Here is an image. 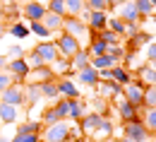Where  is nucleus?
<instances>
[{"label":"nucleus","instance_id":"obj_1","mask_svg":"<svg viewBox=\"0 0 156 142\" xmlns=\"http://www.w3.org/2000/svg\"><path fill=\"white\" fill-rule=\"evenodd\" d=\"M39 140L41 142H67L70 140V123L58 121V123H53V125H43Z\"/></svg>","mask_w":156,"mask_h":142},{"label":"nucleus","instance_id":"obj_2","mask_svg":"<svg viewBox=\"0 0 156 142\" xmlns=\"http://www.w3.org/2000/svg\"><path fill=\"white\" fill-rule=\"evenodd\" d=\"M62 31L70 34L72 39H77L79 46H82V41H89V27L77 17H65L62 20Z\"/></svg>","mask_w":156,"mask_h":142},{"label":"nucleus","instance_id":"obj_3","mask_svg":"<svg viewBox=\"0 0 156 142\" xmlns=\"http://www.w3.org/2000/svg\"><path fill=\"white\" fill-rule=\"evenodd\" d=\"M122 137H127L132 142H149L151 133L144 128L142 121H132V123H122Z\"/></svg>","mask_w":156,"mask_h":142},{"label":"nucleus","instance_id":"obj_4","mask_svg":"<svg viewBox=\"0 0 156 142\" xmlns=\"http://www.w3.org/2000/svg\"><path fill=\"white\" fill-rule=\"evenodd\" d=\"M111 101H115V104H118V113H120V118H122V123L142 121V118H139V108H137L135 104L125 101V96H122V94H118V96H113Z\"/></svg>","mask_w":156,"mask_h":142},{"label":"nucleus","instance_id":"obj_5","mask_svg":"<svg viewBox=\"0 0 156 142\" xmlns=\"http://www.w3.org/2000/svg\"><path fill=\"white\" fill-rule=\"evenodd\" d=\"M144 84L139 80H132V82H127L125 87H122V96H125V101H130V104H135L137 108H142V99H144Z\"/></svg>","mask_w":156,"mask_h":142},{"label":"nucleus","instance_id":"obj_6","mask_svg":"<svg viewBox=\"0 0 156 142\" xmlns=\"http://www.w3.org/2000/svg\"><path fill=\"white\" fill-rule=\"evenodd\" d=\"M24 121V108L22 106H10V104H0V123L2 125H17Z\"/></svg>","mask_w":156,"mask_h":142},{"label":"nucleus","instance_id":"obj_7","mask_svg":"<svg viewBox=\"0 0 156 142\" xmlns=\"http://www.w3.org/2000/svg\"><path fill=\"white\" fill-rule=\"evenodd\" d=\"M55 48H58L60 58H67V60H70L79 48H82V46L77 43V39H72L70 34H65V31H62V34L58 36V41H55Z\"/></svg>","mask_w":156,"mask_h":142},{"label":"nucleus","instance_id":"obj_8","mask_svg":"<svg viewBox=\"0 0 156 142\" xmlns=\"http://www.w3.org/2000/svg\"><path fill=\"white\" fill-rule=\"evenodd\" d=\"M34 53L43 60V65H53V63L60 58L58 48H55V41H41L39 46L34 48Z\"/></svg>","mask_w":156,"mask_h":142},{"label":"nucleus","instance_id":"obj_9","mask_svg":"<svg viewBox=\"0 0 156 142\" xmlns=\"http://www.w3.org/2000/svg\"><path fill=\"white\" fill-rule=\"evenodd\" d=\"M0 104H10V106H24V87L12 84L7 89L0 92Z\"/></svg>","mask_w":156,"mask_h":142},{"label":"nucleus","instance_id":"obj_10","mask_svg":"<svg viewBox=\"0 0 156 142\" xmlns=\"http://www.w3.org/2000/svg\"><path fill=\"white\" fill-rule=\"evenodd\" d=\"M51 80H55L51 65H41V67H36V70H29V75L24 77L27 84H43V82H51Z\"/></svg>","mask_w":156,"mask_h":142},{"label":"nucleus","instance_id":"obj_11","mask_svg":"<svg viewBox=\"0 0 156 142\" xmlns=\"http://www.w3.org/2000/svg\"><path fill=\"white\" fill-rule=\"evenodd\" d=\"M118 10V20L120 22H125V24H139V15H137V10H135V2L132 0H127V2H122V5H118L115 7Z\"/></svg>","mask_w":156,"mask_h":142},{"label":"nucleus","instance_id":"obj_12","mask_svg":"<svg viewBox=\"0 0 156 142\" xmlns=\"http://www.w3.org/2000/svg\"><path fill=\"white\" fill-rule=\"evenodd\" d=\"M5 70L15 77V82H17V84H22V82H24V77L29 75V65H27V60H24V58H20V60H7Z\"/></svg>","mask_w":156,"mask_h":142},{"label":"nucleus","instance_id":"obj_13","mask_svg":"<svg viewBox=\"0 0 156 142\" xmlns=\"http://www.w3.org/2000/svg\"><path fill=\"white\" fill-rule=\"evenodd\" d=\"M101 121H103V118H101L98 113H94V111H91V113L82 116L77 123H79V128H82V133H84V137H91V135L96 133V128L101 125Z\"/></svg>","mask_w":156,"mask_h":142},{"label":"nucleus","instance_id":"obj_14","mask_svg":"<svg viewBox=\"0 0 156 142\" xmlns=\"http://www.w3.org/2000/svg\"><path fill=\"white\" fill-rule=\"evenodd\" d=\"M46 5H41V2H36V0H29L27 5H24V10H22V15L27 17L29 22H41L43 17H46Z\"/></svg>","mask_w":156,"mask_h":142},{"label":"nucleus","instance_id":"obj_15","mask_svg":"<svg viewBox=\"0 0 156 142\" xmlns=\"http://www.w3.org/2000/svg\"><path fill=\"white\" fill-rule=\"evenodd\" d=\"M55 84H58V92H60L62 99H79V89H77V84H75V80L60 77Z\"/></svg>","mask_w":156,"mask_h":142},{"label":"nucleus","instance_id":"obj_16","mask_svg":"<svg viewBox=\"0 0 156 142\" xmlns=\"http://www.w3.org/2000/svg\"><path fill=\"white\" fill-rule=\"evenodd\" d=\"M106 22H108V12H96V10H89L87 27H89L91 31H101V29H106Z\"/></svg>","mask_w":156,"mask_h":142},{"label":"nucleus","instance_id":"obj_17","mask_svg":"<svg viewBox=\"0 0 156 142\" xmlns=\"http://www.w3.org/2000/svg\"><path fill=\"white\" fill-rule=\"evenodd\" d=\"M41 130H43L41 121H22L15 128V135H41Z\"/></svg>","mask_w":156,"mask_h":142},{"label":"nucleus","instance_id":"obj_18","mask_svg":"<svg viewBox=\"0 0 156 142\" xmlns=\"http://www.w3.org/2000/svg\"><path fill=\"white\" fill-rule=\"evenodd\" d=\"M72 80H79L82 84H87V87H96V82H98V70H94V67L89 65V67H84V70H77Z\"/></svg>","mask_w":156,"mask_h":142},{"label":"nucleus","instance_id":"obj_19","mask_svg":"<svg viewBox=\"0 0 156 142\" xmlns=\"http://www.w3.org/2000/svg\"><path fill=\"white\" fill-rule=\"evenodd\" d=\"M70 65H72L75 72H77V70H84V67H89V65H91V56H89V51H87V48H79L77 53L70 58Z\"/></svg>","mask_w":156,"mask_h":142},{"label":"nucleus","instance_id":"obj_20","mask_svg":"<svg viewBox=\"0 0 156 142\" xmlns=\"http://www.w3.org/2000/svg\"><path fill=\"white\" fill-rule=\"evenodd\" d=\"M111 80L118 82L120 87H125L127 82H132V72H130L125 65H120V63H118L115 67H111Z\"/></svg>","mask_w":156,"mask_h":142},{"label":"nucleus","instance_id":"obj_21","mask_svg":"<svg viewBox=\"0 0 156 142\" xmlns=\"http://www.w3.org/2000/svg\"><path fill=\"white\" fill-rule=\"evenodd\" d=\"M39 89H41V99H48V101H53V104L60 99V92H58V84H55V80L39 84Z\"/></svg>","mask_w":156,"mask_h":142},{"label":"nucleus","instance_id":"obj_22","mask_svg":"<svg viewBox=\"0 0 156 142\" xmlns=\"http://www.w3.org/2000/svg\"><path fill=\"white\" fill-rule=\"evenodd\" d=\"M137 75H139L137 80L142 82L144 87H156V70L151 67V65H144V67H139V70H137Z\"/></svg>","mask_w":156,"mask_h":142},{"label":"nucleus","instance_id":"obj_23","mask_svg":"<svg viewBox=\"0 0 156 142\" xmlns=\"http://www.w3.org/2000/svg\"><path fill=\"white\" fill-rule=\"evenodd\" d=\"M36 101H41L39 84H24V106H36Z\"/></svg>","mask_w":156,"mask_h":142},{"label":"nucleus","instance_id":"obj_24","mask_svg":"<svg viewBox=\"0 0 156 142\" xmlns=\"http://www.w3.org/2000/svg\"><path fill=\"white\" fill-rule=\"evenodd\" d=\"M62 20H65V17H58V15H53V12H46V17L41 20V24L53 34V31H62Z\"/></svg>","mask_w":156,"mask_h":142},{"label":"nucleus","instance_id":"obj_25","mask_svg":"<svg viewBox=\"0 0 156 142\" xmlns=\"http://www.w3.org/2000/svg\"><path fill=\"white\" fill-rule=\"evenodd\" d=\"M111 135H113V123L108 121V118H103L101 121V125L96 128V133L91 135L94 140H98V142H103V140H111Z\"/></svg>","mask_w":156,"mask_h":142},{"label":"nucleus","instance_id":"obj_26","mask_svg":"<svg viewBox=\"0 0 156 142\" xmlns=\"http://www.w3.org/2000/svg\"><path fill=\"white\" fill-rule=\"evenodd\" d=\"M82 116H87V106L82 104V99H70V121H79Z\"/></svg>","mask_w":156,"mask_h":142},{"label":"nucleus","instance_id":"obj_27","mask_svg":"<svg viewBox=\"0 0 156 142\" xmlns=\"http://www.w3.org/2000/svg\"><path fill=\"white\" fill-rule=\"evenodd\" d=\"M115 65H118V60L111 58L108 53L101 56V58H91V67H94V70H111V67H115Z\"/></svg>","mask_w":156,"mask_h":142},{"label":"nucleus","instance_id":"obj_28","mask_svg":"<svg viewBox=\"0 0 156 142\" xmlns=\"http://www.w3.org/2000/svg\"><path fill=\"white\" fill-rule=\"evenodd\" d=\"M132 2H135V10H137V15H139V20H144V17H149L154 12V5L149 0H132Z\"/></svg>","mask_w":156,"mask_h":142},{"label":"nucleus","instance_id":"obj_29","mask_svg":"<svg viewBox=\"0 0 156 142\" xmlns=\"http://www.w3.org/2000/svg\"><path fill=\"white\" fill-rule=\"evenodd\" d=\"M53 108H55L60 121H67V116H70V99H62V96H60L58 101L53 104Z\"/></svg>","mask_w":156,"mask_h":142},{"label":"nucleus","instance_id":"obj_30","mask_svg":"<svg viewBox=\"0 0 156 142\" xmlns=\"http://www.w3.org/2000/svg\"><path fill=\"white\" fill-rule=\"evenodd\" d=\"M82 10H84V0H65V12H67V17H79Z\"/></svg>","mask_w":156,"mask_h":142},{"label":"nucleus","instance_id":"obj_31","mask_svg":"<svg viewBox=\"0 0 156 142\" xmlns=\"http://www.w3.org/2000/svg\"><path fill=\"white\" fill-rule=\"evenodd\" d=\"M142 123L151 135H156V108H144V121Z\"/></svg>","mask_w":156,"mask_h":142},{"label":"nucleus","instance_id":"obj_32","mask_svg":"<svg viewBox=\"0 0 156 142\" xmlns=\"http://www.w3.org/2000/svg\"><path fill=\"white\" fill-rule=\"evenodd\" d=\"M106 27H108V29H111V31L115 34L118 39H120V36H125V22H120L118 17H108Z\"/></svg>","mask_w":156,"mask_h":142},{"label":"nucleus","instance_id":"obj_33","mask_svg":"<svg viewBox=\"0 0 156 142\" xmlns=\"http://www.w3.org/2000/svg\"><path fill=\"white\" fill-rule=\"evenodd\" d=\"M142 108H156V87H147V89H144Z\"/></svg>","mask_w":156,"mask_h":142},{"label":"nucleus","instance_id":"obj_34","mask_svg":"<svg viewBox=\"0 0 156 142\" xmlns=\"http://www.w3.org/2000/svg\"><path fill=\"white\" fill-rule=\"evenodd\" d=\"M46 10L53 12V15H58V17H67V12H65V0H48Z\"/></svg>","mask_w":156,"mask_h":142},{"label":"nucleus","instance_id":"obj_35","mask_svg":"<svg viewBox=\"0 0 156 142\" xmlns=\"http://www.w3.org/2000/svg\"><path fill=\"white\" fill-rule=\"evenodd\" d=\"M96 39H101L106 46H115V43H118V36L108 29V27H106V29H101V31H96Z\"/></svg>","mask_w":156,"mask_h":142},{"label":"nucleus","instance_id":"obj_36","mask_svg":"<svg viewBox=\"0 0 156 142\" xmlns=\"http://www.w3.org/2000/svg\"><path fill=\"white\" fill-rule=\"evenodd\" d=\"M29 31H34V34L41 36V39H48V36H51V31H48L41 22H29Z\"/></svg>","mask_w":156,"mask_h":142},{"label":"nucleus","instance_id":"obj_37","mask_svg":"<svg viewBox=\"0 0 156 142\" xmlns=\"http://www.w3.org/2000/svg\"><path fill=\"white\" fill-rule=\"evenodd\" d=\"M60 118H58V113H55V108L53 106H48L46 111H43V118H41V123L43 125H53V123H58Z\"/></svg>","mask_w":156,"mask_h":142},{"label":"nucleus","instance_id":"obj_38","mask_svg":"<svg viewBox=\"0 0 156 142\" xmlns=\"http://www.w3.org/2000/svg\"><path fill=\"white\" fill-rule=\"evenodd\" d=\"M149 39H151V34H149V31H142V29H139L135 36H132V46H135V48H139V46L149 43Z\"/></svg>","mask_w":156,"mask_h":142},{"label":"nucleus","instance_id":"obj_39","mask_svg":"<svg viewBox=\"0 0 156 142\" xmlns=\"http://www.w3.org/2000/svg\"><path fill=\"white\" fill-rule=\"evenodd\" d=\"M12 84H17L15 77H12L7 70H0V92H2V89H7V87H12Z\"/></svg>","mask_w":156,"mask_h":142},{"label":"nucleus","instance_id":"obj_40","mask_svg":"<svg viewBox=\"0 0 156 142\" xmlns=\"http://www.w3.org/2000/svg\"><path fill=\"white\" fill-rule=\"evenodd\" d=\"M10 34H12V36H17V39H24V36L29 34V29H27L24 24H20V22H15V24L10 27Z\"/></svg>","mask_w":156,"mask_h":142},{"label":"nucleus","instance_id":"obj_41","mask_svg":"<svg viewBox=\"0 0 156 142\" xmlns=\"http://www.w3.org/2000/svg\"><path fill=\"white\" fill-rule=\"evenodd\" d=\"M5 58H7V60H20V58H24V48H22V46H12Z\"/></svg>","mask_w":156,"mask_h":142},{"label":"nucleus","instance_id":"obj_42","mask_svg":"<svg viewBox=\"0 0 156 142\" xmlns=\"http://www.w3.org/2000/svg\"><path fill=\"white\" fill-rule=\"evenodd\" d=\"M10 142H41L39 135H15Z\"/></svg>","mask_w":156,"mask_h":142},{"label":"nucleus","instance_id":"obj_43","mask_svg":"<svg viewBox=\"0 0 156 142\" xmlns=\"http://www.w3.org/2000/svg\"><path fill=\"white\" fill-rule=\"evenodd\" d=\"M147 60L149 63L156 60V43H149V46H147Z\"/></svg>","mask_w":156,"mask_h":142},{"label":"nucleus","instance_id":"obj_44","mask_svg":"<svg viewBox=\"0 0 156 142\" xmlns=\"http://www.w3.org/2000/svg\"><path fill=\"white\" fill-rule=\"evenodd\" d=\"M122 2H127V0H108V7H118V5H122Z\"/></svg>","mask_w":156,"mask_h":142},{"label":"nucleus","instance_id":"obj_45","mask_svg":"<svg viewBox=\"0 0 156 142\" xmlns=\"http://www.w3.org/2000/svg\"><path fill=\"white\" fill-rule=\"evenodd\" d=\"M5 65H7V58H5V56H0V70H5Z\"/></svg>","mask_w":156,"mask_h":142},{"label":"nucleus","instance_id":"obj_46","mask_svg":"<svg viewBox=\"0 0 156 142\" xmlns=\"http://www.w3.org/2000/svg\"><path fill=\"white\" fill-rule=\"evenodd\" d=\"M5 20V15H2V0H0V22Z\"/></svg>","mask_w":156,"mask_h":142},{"label":"nucleus","instance_id":"obj_47","mask_svg":"<svg viewBox=\"0 0 156 142\" xmlns=\"http://www.w3.org/2000/svg\"><path fill=\"white\" fill-rule=\"evenodd\" d=\"M2 34H5V24L0 22V36H2Z\"/></svg>","mask_w":156,"mask_h":142},{"label":"nucleus","instance_id":"obj_48","mask_svg":"<svg viewBox=\"0 0 156 142\" xmlns=\"http://www.w3.org/2000/svg\"><path fill=\"white\" fill-rule=\"evenodd\" d=\"M84 142H98V140H94V137H84Z\"/></svg>","mask_w":156,"mask_h":142},{"label":"nucleus","instance_id":"obj_49","mask_svg":"<svg viewBox=\"0 0 156 142\" xmlns=\"http://www.w3.org/2000/svg\"><path fill=\"white\" fill-rule=\"evenodd\" d=\"M120 142H132V140H127V137H122V140H120Z\"/></svg>","mask_w":156,"mask_h":142},{"label":"nucleus","instance_id":"obj_50","mask_svg":"<svg viewBox=\"0 0 156 142\" xmlns=\"http://www.w3.org/2000/svg\"><path fill=\"white\" fill-rule=\"evenodd\" d=\"M149 2H151V5H154V7H156V0H149Z\"/></svg>","mask_w":156,"mask_h":142},{"label":"nucleus","instance_id":"obj_51","mask_svg":"<svg viewBox=\"0 0 156 142\" xmlns=\"http://www.w3.org/2000/svg\"><path fill=\"white\" fill-rule=\"evenodd\" d=\"M0 128H2V123H0Z\"/></svg>","mask_w":156,"mask_h":142},{"label":"nucleus","instance_id":"obj_52","mask_svg":"<svg viewBox=\"0 0 156 142\" xmlns=\"http://www.w3.org/2000/svg\"><path fill=\"white\" fill-rule=\"evenodd\" d=\"M27 2H29V0H27Z\"/></svg>","mask_w":156,"mask_h":142}]
</instances>
